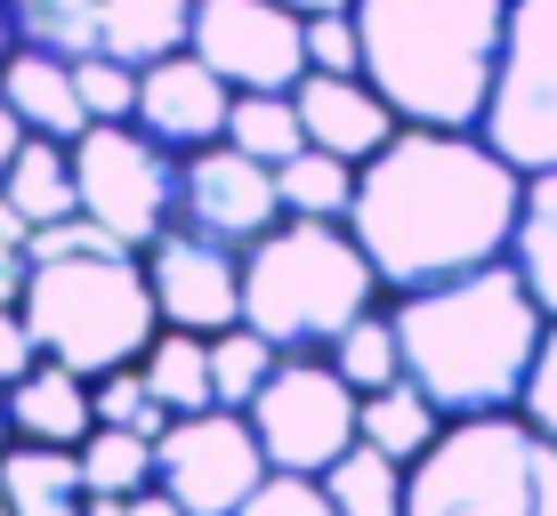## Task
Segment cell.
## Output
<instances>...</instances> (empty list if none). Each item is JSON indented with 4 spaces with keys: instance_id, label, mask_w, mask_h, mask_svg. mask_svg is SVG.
<instances>
[{
    "instance_id": "1",
    "label": "cell",
    "mask_w": 557,
    "mask_h": 516,
    "mask_svg": "<svg viewBox=\"0 0 557 516\" xmlns=\"http://www.w3.org/2000/svg\"><path fill=\"white\" fill-rule=\"evenodd\" d=\"M525 169H517L485 129H396L372 162L356 169L348 235L380 266L388 299L453 282L469 266L509 259Z\"/></svg>"
},
{
    "instance_id": "2",
    "label": "cell",
    "mask_w": 557,
    "mask_h": 516,
    "mask_svg": "<svg viewBox=\"0 0 557 516\" xmlns=\"http://www.w3.org/2000/svg\"><path fill=\"white\" fill-rule=\"evenodd\" d=\"M388 315H396V339H405V379H420L445 419L525 404L549 307L517 275V259H493V266L453 275V282L405 291V299H388Z\"/></svg>"
},
{
    "instance_id": "3",
    "label": "cell",
    "mask_w": 557,
    "mask_h": 516,
    "mask_svg": "<svg viewBox=\"0 0 557 516\" xmlns=\"http://www.w3.org/2000/svg\"><path fill=\"white\" fill-rule=\"evenodd\" d=\"M363 81L412 129H476L502 73L509 0H356Z\"/></svg>"
},
{
    "instance_id": "4",
    "label": "cell",
    "mask_w": 557,
    "mask_h": 516,
    "mask_svg": "<svg viewBox=\"0 0 557 516\" xmlns=\"http://www.w3.org/2000/svg\"><path fill=\"white\" fill-rule=\"evenodd\" d=\"M25 323H33V339H41V355L73 363V372H89V379L113 372V363H138L153 348V331H162L146 251H129L98 218L41 226V235H33Z\"/></svg>"
},
{
    "instance_id": "5",
    "label": "cell",
    "mask_w": 557,
    "mask_h": 516,
    "mask_svg": "<svg viewBox=\"0 0 557 516\" xmlns=\"http://www.w3.org/2000/svg\"><path fill=\"white\" fill-rule=\"evenodd\" d=\"M380 299L388 282L339 218H283L243 251V323L267 331L283 355H323Z\"/></svg>"
},
{
    "instance_id": "6",
    "label": "cell",
    "mask_w": 557,
    "mask_h": 516,
    "mask_svg": "<svg viewBox=\"0 0 557 516\" xmlns=\"http://www.w3.org/2000/svg\"><path fill=\"white\" fill-rule=\"evenodd\" d=\"M405 516H557V444L525 412L445 419L412 461Z\"/></svg>"
},
{
    "instance_id": "7",
    "label": "cell",
    "mask_w": 557,
    "mask_h": 516,
    "mask_svg": "<svg viewBox=\"0 0 557 516\" xmlns=\"http://www.w3.org/2000/svg\"><path fill=\"white\" fill-rule=\"evenodd\" d=\"M73 178L82 218H98L129 251H153L178 226V146H162L146 122H89L73 138Z\"/></svg>"
},
{
    "instance_id": "8",
    "label": "cell",
    "mask_w": 557,
    "mask_h": 516,
    "mask_svg": "<svg viewBox=\"0 0 557 516\" xmlns=\"http://www.w3.org/2000/svg\"><path fill=\"white\" fill-rule=\"evenodd\" d=\"M485 129L502 154L525 169H557V0H509L502 73L485 98Z\"/></svg>"
},
{
    "instance_id": "9",
    "label": "cell",
    "mask_w": 557,
    "mask_h": 516,
    "mask_svg": "<svg viewBox=\"0 0 557 516\" xmlns=\"http://www.w3.org/2000/svg\"><path fill=\"white\" fill-rule=\"evenodd\" d=\"M356 412H363V395L339 379L332 355H283L275 379L251 395V428H259L267 468H299V476H323L356 444L363 436Z\"/></svg>"
},
{
    "instance_id": "10",
    "label": "cell",
    "mask_w": 557,
    "mask_h": 516,
    "mask_svg": "<svg viewBox=\"0 0 557 516\" xmlns=\"http://www.w3.org/2000/svg\"><path fill=\"white\" fill-rule=\"evenodd\" d=\"M259 476H267V452H259L251 412L210 404V412H186L153 436V484L186 516H235L259 492Z\"/></svg>"
},
{
    "instance_id": "11",
    "label": "cell",
    "mask_w": 557,
    "mask_h": 516,
    "mask_svg": "<svg viewBox=\"0 0 557 516\" xmlns=\"http://www.w3.org/2000/svg\"><path fill=\"white\" fill-rule=\"evenodd\" d=\"M202 65H219L235 89H292L307 73V16L292 0H195Z\"/></svg>"
},
{
    "instance_id": "12",
    "label": "cell",
    "mask_w": 557,
    "mask_h": 516,
    "mask_svg": "<svg viewBox=\"0 0 557 516\" xmlns=\"http://www.w3.org/2000/svg\"><path fill=\"white\" fill-rule=\"evenodd\" d=\"M178 226H195L210 242H235L251 251L259 235L283 226V194H275V169L251 162L243 146H195L178 154Z\"/></svg>"
},
{
    "instance_id": "13",
    "label": "cell",
    "mask_w": 557,
    "mask_h": 516,
    "mask_svg": "<svg viewBox=\"0 0 557 516\" xmlns=\"http://www.w3.org/2000/svg\"><path fill=\"white\" fill-rule=\"evenodd\" d=\"M146 275H153L162 323H178V331L219 339L226 323H243V251L235 242H210L195 226H170V235L146 251Z\"/></svg>"
},
{
    "instance_id": "14",
    "label": "cell",
    "mask_w": 557,
    "mask_h": 516,
    "mask_svg": "<svg viewBox=\"0 0 557 516\" xmlns=\"http://www.w3.org/2000/svg\"><path fill=\"white\" fill-rule=\"evenodd\" d=\"M226 113H235V81H226L219 65H202L195 49H178V56H162V65L138 73V122L162 146H178V154L219 146L226 138Z\"/></svg>"
},
{
    "instance_id": "15",
    "label": "cell",
    "mask_w": 557,
    "mask_h": 516,
    "mask_svg": "<svg viewBox=\"0 0 557 516\" xmlns=\"http://www.w3.org/2000/svg\"><path fill=\"white\" fill-rule=\"evenodd\" d=\"M292 105H299L307 146H323V154H339V162H356V169L372 162L396 129H405V113L380 98L363 73H299V81H292Z\"/></svg>"
},
{
    "instance_id": "16",
    "label": "cell",
    "mask_w": 557,
    "mask_h": 516,
    "mask_svg": "<svg viewBox=\"0 0 557 516\" xmlns=\"http://www.w3.org/2000/svg\"><path fill=\"white\" fill-rule=\"evenodd\" d=\"M9 419L25 444H65L82 452V436L98 428V404H89V372H73V363L41 355L25 379L9 388Z\"/></svg>"
},
{
    "instance_id": "17",
    "label": "cell",
    "mask_w": 557,
    "mask_h": 516,
    "mask_svg": "<svg viewBox=\"0 0 557 516\" xmlns=\"http://www.w3.org/2000/svg\"><path fill=\"white\" fill-rule=\"evenodd\" d=\"M0 98L16 105V122H25L33 138L73 146L89 129L82 81H73V65H65V56H49V49H9V65H0Z\"/></svg>"
},
{
    "instance_id": "18",
    "label": "cell",
    "mask_w": 557,
    "mask_h": 516,
    "mask_svg": "<svg viewBox=\"0 0 557 516\" xmlns=\"http://www.w3.org/2000/svg\"><path fill=\"white\" fill-rule=\"evenodd\" d=\"M0 492H9L16 516H82V508H89L82 452H65V444H25V436H16V444L0 452Z\"/></svg>"
},
{
    "instance_id": "19",
    "label": "cell",
    "mask_w": 557,
    "mask_h": 516,
    "mask_svg": "<svg viewBox=\"0 0 557 516\" xmlns=\"http://www.w3.org/2000/svg\"><path fill=\"white\" fill-rule=\"evenodd\" d=\"M195 41V0H106L98 16V49L122 56V65H162Z\"/></svg>"
},
{
    "instance_id": "20",
    "label": "cell",
    "mask_w": 557,
    "mask_h": 516,
    "mask_svg": "<svg viewBox=\"0 0 557 516\" xmlns=\"http://www.w3.org/2000/svg\"><path fill=\"white\" fill-rule=\"evenodd\" d=\"M356 428H363V444H380L388 461H405V468H412L420 452L445 436V412H436V395L420 388V379H388V388L363 395Z\"/></svg>"
},
{
    "instance_id": "21",
    "label": "cell",
    "mask_w": 557,
    "mask_h": 516,
    "mask_svg": "<svg viewBox=\"0 0 557 516\" xmlns=\"http://www.w3.org/2000/svg\"><path fill=\"white\" fill-rule=\"evenodd\" d=\"M0 194L25 210L33 226H57V218H82V178H73V146L57 138H25L0 178Z\"/></svg>"
},
{
    "instance_id": "22",
    "label": "cell",
    "mask_w": 557,
    "mask_h": 516,
    "mask_svg": "<svg viewBox=\"0 0 557 516\" xmlns=\"http://www.w3.org/2000/svg\"><path fill=\"white\" fill-rule=\"evenodd\" d=\"M138 372H146V388L162 395L170 419L219 404V388H210V339H202V331H178V323H162V331H153V348L138 355Z\"/></svg>"
},
{
    "instance_id": "23",
    "label": "cell",
    "mask_w": 557,
    "mask_h": 516,
    "mask_svg": "<svg viewBox=\"0 0 557 516\" xmlns=\"http://www.w3.org/2000/svg\"><path fill=\"white\" fill-rule=\"evenodd\" d=\"M323 492H332V508L339 516H405V492H412V468L405 461H388L380 444H356L339 452L332 468H323Z\"/></svg>"
},
{
    "instance_id": "24",
    "label": "cell",
    "mask_w": 557,
    "mask_h": 516,
    "mask_svg": "<svg viewBox=\"0 0 557 516\" xmlns=\"http://www.w3.org/2000/svg\"><path fill=\"white\" fill-rule=\"evenodd\" d=\"M517 275L533 282V299L557 315V169H533L525 202H517V235H509Z\"/></svg>"
},
{
    "instance_id": "25",
    "label": "cell",
    "mask_w": 557,
    "mask_h": 516,
    "mask_svg": "<svg viewBox=\"0 0 557 516\" xmlns=\"http://www.w3.org/2000/svg\"><path fill=\"white\" fill-rule=\"evenodd\" d=\"M275 194H283V218H339V226H348V210H356V162L323 154V146H299V154L275 169Z\"/></svg>"
},
{
    "instance_id": "26",
    "label": "cell",
    "mask_w": 557,
    "mask_h": 516,
    "mask_svg": "<svg viewBox=\"0 0 557 516\" xmlns=\"http://www.w3.org/2000/svg\"><path fill=\"white\" fill-rule=\"evenodd\" d=\"M226 146H243L251 162L283 169V162H292L299 146H307L292 89H235V113H226Z\"/></svg>"
},
{
    "instance_id": "27",
    "label": "cell",
    "mask_w": 557,
    "mask_h": 516,
    "mask_svg": "<svg viewBox=\"0 0 557 516\" xmlns=\"http://www.w3.org/2000/svg\"><path fill=\"white\" fill-rule=\"evenodd\" d=\"M98 16L106 0H9L16 49H49V56H98Z\"/></svg>"
},
{
    "instance_id": "28",
    "label": "cell",
    "mask_w": 557,
    "mask_h": 516,
    "mask_svg": "<svg viewBox=\"0 0 557 516\" xmlns=\"http://www.w3.org/2000/svg\"><path fill=\"white\" fill-rule=\"evenodd\" d=\"M339 363V379H348L356 395H372V388H388V379H405V339H396V315H388V299H380L372 315H356L348 331L323 348Z\"/></svg>"
},
{
    "instance_id": "29",
    "label": "cell",
    "mask_w": 557,
    "mask_h": 516,
    "mask_svg": "<svg viewBox=\"0 0 557 516\" xmlns=\"http://www.w3.org/2000/svg\"><path fill=\"white\" fill-rule=\"evenodd\" d=\"M283 348L251 323H226L219 339H210V388H219V412H251V395L275 379Z\"/></svg>"
},
{
    "instance_id": "30",
    "label": "cell",
    "mask_w": 557,
    "mask_h": 516,
    "mask_svg": "<svg viewBox=\"0 0 557 516\" xmlns=\"http://www.w3.org/2000/svg\"><path fill=\"white\" fill-rule=\"evenodd\" d=\"M82 476H89V492H106V501L146 492L153 484V436H138V428H89L82 436Z\"/></svg>"
},
{
    "instance_id": "31",
    "label": "cell",
    "mask_w": 557,
    "mask_h": 516,
    "mask_svg": "<svg viewBox=\"0 0 557 516\" xmlns=\"http://www.w3.org/2000/svg\"><path fill=\"white\" fill-rule=\"evenodd\" d=\"M89 404H98V428H138V436H162V428H170L162 395L146 388L138 363H113V372H98V379H89Z\"/></svg>"
},
{
    "instance_id": "32",
    "label": "cell",
    "mask_w": 557,
    "mask_h": 516,
    "mask_svg": "<svg viewBox=\"0 0 557 516\" xmlns=\"http://www.w3.org/2000/svg\"><path fill=\"white\" fill-rule=\"evenodd\" d=\"M73 81H82L89 122H138V65L98 49V56H73Z\"/></svg>"
},
{
    "instance_id": "33",
    "label": "cell",
    "mask_w": 557,
    "mask_h": 516,
    "mask_svg": "<svg viewBox=\"0 0 557 516\" xmlns=\"http://www.w3.org/2000/svg\"><path fill=\"white\" fill-rule=\"evenodd\" d=\"M235 516H339L332 492H323V476H299V468H267L259 492L243 501Z\"/></svg>"
},
{
    "instance_id": "34",
    "label": "cell",
    "mask_w": 557,
    "mask_h": 516,
    "mask_svg": "<svg viewBox=\"0 0 557 516\" xmlns=\"http://www.w3.org/2000/svg\"><path fill=\"white\" fill-rule=\"evenodd\" d=\"M307 73H363L356 0H348V9H315V16H307Z\"/></svg>"
},
{
    "instance_id": "35",
    "label": "cell",
    "mask_w": 557,
    "mask_h": 516,
    "mask_svg": "<svg viewBox=\"0 0 557 516\" xmlns=\"http://www.w3.org/2000/svg\"><path fill=\"white\" fill-rule=\"evenodd\" d=\"M533 419V428L557 444V315H549V331H542V355H533V379H525V404H517Z\"/></svg>"
},
{
    "instance_id": "36",
    "label": "cell",
    "mask_w": 557,
    "mask_h": 516,
    "mask_svg": "<svg viewBox=\"0 0 557 516\" xmlns=\"http://www.w3.org/2000/svg\"><path fill=\"white\" fill-rule=\"evenodd\" d=\"M33 363H41V339L25 323V299H0V388H16Z\"/></svg>"
},
{
    "instance_id": "37",
    "label": "cell",
    "mask_w": 557,
    "mask_h": 516,
    "mask_svg": "<svg viewBox=\"0 0 557 516\" xmlns=\"http://www.w3.org/2000/svg\"><path fill=\"white\" fill-rule=\"evenodd\" d=\"M33 282V242H0V299H25Z\"/></svg>"
},
{
    "instance_id": "38",
    "label": "cell",
    "mask_w": 557,
    "mask_h": 516,
    "mask_svg": "<svg viewBox=\"0 0 557 516\" xmlns=\"http://www.w3.org/2000/svg\"><path fill=\"white\" fill-rule=\"evenodd\" d=\"M25 138H33V129L16 122V105H9V98H0V178H9V162H16V146H25Z\"/></svg>"
},
{
    "instance_id": "39",
    "label": "cell",
    "mask_w": 557,
    "mask_h": 516,
    "mask_svg": "<svg viewBox=\"0 0 557 516\" xmlns=\"http://www.w3.org/2000/svg\"><path fill=\"white\" fill-rule=\"evenodd\" d=\"M122 516H186V508L170 501L162 484H146V492H129V501H122Z\"/></svg>"
},
{
    "instance_id": "40",
    "label": "cell",
    "mask_w": 557,
    "mask_h": 516,
    "mask_svg": "<svg viewBox=\"0 0 557 516\" xmlns=\"http://www.w3.org/2000/svg\"><path fill=\"white\" fill-rule=\"evenodd\" d=\"M9 49H16V25H9V0H0V65H9Z\"/></svg>"
},
{
    "instance_id": "41",
    "label": "cell",
    "mask_w": 557,
    "mask_h": 516,
    "mask_svg": "<svg viewBox=\"0 0 557 516\" xmlns=\"http://www.w3.org/2000/svg\"><path fill=\"white\" fill-rule=\"evenodd\" d=\"M16 444V419H9V388H0V452Z\"/></svg>"
},
{
    "instance_id": "42",
    "label": "cell",
    "mask_w": 557,
    "mask_h": 516,
    "mask_svg": "<svg viewBox=\"0 0 557 516\" xmlns=\"http://www.w3.org/2000/svg\"><path fill=\"white\" fill-rule=\"evenodd\" d=\"M82 516H122V501H106V492H89V508Z\"/></svg>"
},
{
    "instance_id": "43",
    "label": "cell",
    "mask_w": 557,
    "mask_h": 516,
    "mask_svg": "<svg viewBox=\"0 0 557 516\" xmlns=\"http://www.w3.org/2000/svg\"><path fill=\"white\" fill-rule=\"evenodd\" d=\"M292 9H299V16H315V9H348V0H292Z\"/></svg>"
},
{
    "instance_id": "44",
    "label": "cell",
    "mask_w": 557,
    "mask_h": 516,
    "mask_svg": "<svg viewBox=\"0 0 557 516\" xmlns=\"http://www.w3.org/2000/svg\"><path fill=\"white\" fill-rule=\"evenodd\" d=\"M0 516H16V508H9V492H0Z\"/></svg>"
}]
</instances>
